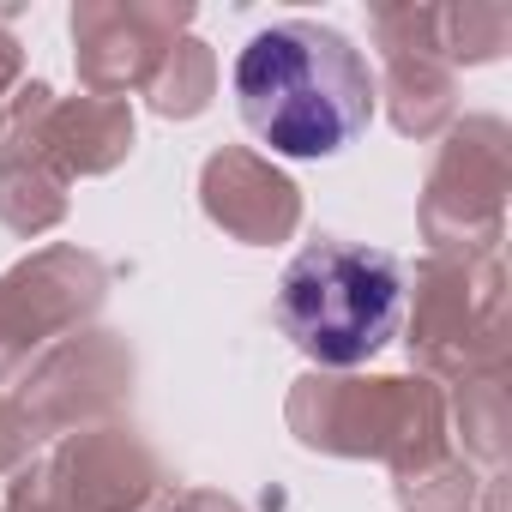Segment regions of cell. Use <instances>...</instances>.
<instances>
[{
  "label": "cell",
  "instance_id": "6da1fadb",
  "mask_svg": "<svg viewBox=\"0 0 512 512\" xmlns=\"http://www.w3.org/2000/svg\"><path fill=\"white\" fill-rule=\"evenodd\" d=\"M235 109L278 157H338L374 115V73L344 31L278 19L235 55Z\"/></svg>",
  "mask_w": 512,
  "mask_h": 512
},
{
  "label": "cell",
  "instance_id": "7a4b0ae2",
  "mask_svg": "<svg viewBox=\"0 0 512 512\" xmlns=\"http://www.w3.org/2000/svg\"><path fill=\"white\" fill-rule=\"evenodd\" d=\"M404 320V266L386 247L308 241L278 278V326L320 368H356Z\"/></svg>",
  "mask_w": 512,
  "mask_h": 512
}]
</instances>
